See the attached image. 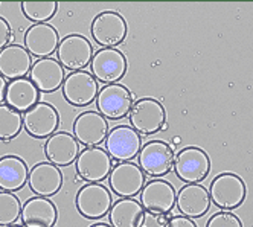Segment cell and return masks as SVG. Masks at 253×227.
I'll list each match as a JSON object with an SVG mask.
<instances>
[{
  "instance_id": "cell-1",
  "label": "cell",
  "mask_w": 253,
  "mask_h": 227,
  "mask_svg": "<svg viewBox=\"0 0 253 227\" xmlns=\"http://www.w3.org/2000/svg\"><path fill=\"white\" fill-rule=\"evenodd\" d=\"M77 174L81 180L87 183H101L104 182L113 169V159L107 150L99 147H87L81 150L75 162Z\"/></svg>"
},
{
  "instance_id": "cell-2",
  "label": "cell",
  "mask_w": 253,
  "mask_h": 227,
  "mask_svg": "<svg viewBox=\"0 0 253 227\" xmlns=\"http://www.w3.org/2000/svg\"><path fill=\"white\" fill-rule=\"evenodd\" d=\"M211 203L223 211H233L243 204L246 198V185L235 174H220L209 188Z\"/></svg>"
},
{
  "instance_id": "cell-3",
  "label": "cell",
  "mask_w": 253,
  "mask_h": 227,
  "mask_svg": "<svg viewBox=\"0 0 253 227\" xmlns=\"http://www.w3.org/2000/svg\"><path fill=\"white\" fill-rule=\"evenodd\" d=\"M113 204L112 194L101 183H87L77 194L75 206L78 212L87 220L104 218Z\"/></svg>"
},
{
  "instance_id": "cell-4",
  "label": "cell",
  "mask_w": 253,
  "mask_h": 227,
  "mask_svg": "<svg viewBox=\"0 0 253 227\" xmlns=\"http://www.w3.org/2000/svg\"><path fill=\"white\" fill-rule=\"evenodd\" d=\"M174 172L185 183H200L211 171L209 155L200 148H185L174 157Z\"/></svg>"
},
{
  "instance_id": "cell-5",
  "label": "cell",
  "mask_w": 253,
  "mask_h": 227,
  "mask_svg": "<svg viewBox=\"0 0 253 227\" xmlns=\"http://www.w3.org/2000/svg\"><path fill=\"white\" fill-rule=\"evenodd\" d=\"M131 127L140 134H154L167 128V112L156 99H140L133 104L128 113Z\"/></svg>"
},
{
  "instance_id": "cell-6",
  "label": "cell",
  "mask_w": 253,
  "mask_h": 227,
  "mask_svg": "<svg viewBox=\"0 0 253 227\" xmlns=\"http://www.w3.org/2000/svg\"><path fill=\"white\" fill-rule=\"evenodd\" d=\"M174 150L164 141H151L139 151V166L145 176L159 179L172 169Z\"/></svg>"
},
{
  "instance_id": "cell-7",
  "label": "cell",
  "mask_w": 253,
  "mask_h": 227,
  "mask_svg": "<svg viewBox=\"0 0 253 227\" xmlns=\"http://www.w3.org/2000/svg\"><path fill=\"white\" fill-rule=\"evenodd\" d=\"M126 31H128V26L124 17L113 11L98 14L90 26L92 37L99 46L113 49L124 43L126 38Z\"/></svg>"
},
{
  "instance_id": "cell-8",
  "label": "cell",
  "mask_w": 253,
  "mask_h": 227,
  "mask_svg": "<svg viewBox=\"0 0 253 227\" xmlns=\"http://www.w3.org/2000/svg\"><path fill=\"white\" fill-rule=\"evenodd\" d=\"M93 55V46L90 44L85 37L78 36V34H72V36L64 37L60 41L57 50L58 61L70 72H78L90 66Z\"/></svg>"
},
{
  "instance_id": "cell-9",
  "label": "cell",
  "mask_w": 253,
  "mask_h": 227,
  "mask_svg": "<svg viewBox=\"0 0 253 227\" xmlns=\"http://www.w3.org/2000/svg\"><path fill=\"white\" fill-rule=\"evenodd\" d=\"M90 71L95 79L104 84H116L126 74V58L113 47H102L93 55Z\"/></svg>"
},
{
  "instance_id": "cell-10",
  "label": "cell",
  "mask_w": 253,
  "mask_h": 227,
  "mask_svg": "<svg viewBox=\"0 0 253 227\" xmlns=\"http://www.w3.org/2000/svg\"><path fill=\"white\" fill-rule=\"evenodd\" d=\"M98 93H99L98 82L90 72L85 71L72 72L64 79L63 96L69 104L75 107L90 106L98 98Z\"/></svg>"
},
{
  "instance_id": "cell-11",
  "label": "cell",
  "mask_w": 253,
  "mask_h": 227,
  "mask_svg": "<svg viewBox=\"0 0 253 227\" xmlns=\"http://www.w3.org/2000/svg\"><path fill=\"white\" fill-rule=\"evenodd\" d=\"M140 136L128 125H118L108 131L105 139V150L116 162L133 160L140 151Z\"/></svg>"
},
{
  "instance_id": "cell-12",
  "label": "cell",
  "mask_w": 253,
  "mask_h": 227,
  "mask_svg": "<svg viewBox=\"0 0 253 227\" xmlns=\"http://www.w3.org/2000/svg\"><path fill=\"white\" fill-rule=\"evenodd\" d=\"M133 95L121 84H108L99 90L96 106L101 114L110 120L125 117L133 107Z\"/></svg>"
},
{
  "instance_id": "cell-13",
  "label": "cell",
  "mask_w": 253,
  "mask_h": 227,
  "mask_svg": "<svg viewBox=\"0 0 253 227\" xmlns=\"http://www.w3.org/2000/svg\"><path fill=\"white\" fill-rule=\"evenodd\" d=\"M110 188L118 197H134L145 185V172L137 163L119 162L108 176Z\"/></svg>"
},
{
  "instance_id": "cell-14",
  "label": "cell",
  "mask_w": 253,
  "mask_h": 227,
  "mask_svg": "<svg viewBox=\"0 0 253 227\" xmlns=\"http://www.w3.org/2000/svg\"><path fill=\"white\" fill-rule=\"evenodd\" d=\"M175 189L165 180H151L140 190V203L148 214L168 215L175 206Z\"/></svg>"
},
{
  "instance_id": "cell-15",
  "label": "cell",
  "mask_w": 253,
  "mask_h": 227,
  "mask_svg": "<svg viewBox=\"0 0 253 227\" xmlns=\"http://www.w3.org/2000/svg\"><path fill=\"white\" fill-rule=\"evenodd\" d=\"M23 125L29 136L35 139H46L55 134L60 125V114L47 102H39L23 114Z\"/></svg>"
},
{
  "instance_id": "cell-16",
  "label": "cell",
  "mask_w": 253,
  "mask_h": 227,
  "mask_svg": "<svg viewBox=\"0 0 253 227\" xmlns=\"http://www.w3.org/2000/svg\"><path fill=\"white\" fill-rule=\"evenodd\" d=\"M108 134V120L98 112H84L74 120V136L84 147L101 145Z\"/></svg>"
},
{
  "instance_id": "cell-17",
  "label": "cell",
  "mask_w": 253,
  "mask_h": 227,
  "mask_svg": "<svg viewBox=\"0 0 253 227\" xmlns=\"http://www.w3.org/2000/svg\"><path fill=\"white\" fill-rule=\"evenodd\" d=\"M25 47L32 57L50 58L52 54H55L60 46V36L58 31L52 25L42 23V25H32L25 32Z\"/></svg>"
},
{
  "instance_id": "cell-18",
  "label": "cell",
  "mask_w": 253,
  "mask_h": 227,
  "mask_svg": "<svg viewBox=\"0 0 253 227\" xmlns=\"http://www.w3.org/2000/svg\"><path fill=\"white\" fill-rule=\"evenodd\" d=\"M28 183L35 195L53 197L63 186V174L52 162H40L29 171Z\"/></svg>"
},
{
  "instance_id": "cell-19",
  "label": "cell",
  "mask_w": 253,
  "mask_h": 227,
  "mask_svg": "<svg viewBox=\"0 0 253 227\" xmlns=\"http://www.w3.org/2000/svg\"><path fill=\"white\" fill-rule=\"evenodd\" d=\"M81 152L80 142L69 133H55L44 144V155L49 162L57 166H69L75 163Z\"/></svg>"
},
{
  "instance_id": "cell-20",
  "label": "cell",
  "mask_w": 253,
  "mask_h": 227,
  "mask_svg": "<svg viewBox=\"0 0 253 227\" xmlns=\"http://www.w3.org/2000/svg\"><path fill=\"white\" fill-rule=\"evenodd\" d=\"M31 81L42 93H53L63 87L66 74L61 63L55 58H42L34 63L31 69Z\"/></svg>"
},
{
  "instance_id": "cell-21",
  "label": "cell",
  "mask_w": 253,
  "mask_h": 227,
  "mask_svg": "<svg viewBox=\"0 0 253 227\" xmlns=\"http://www.w3.org/2000/svg\"><path fill=\"white\" fill-rule=\"evenodd\" d=\"M175 204L178 212L189 218H200L206 215L211 209L209 190L198 183H186L178 190Z\"/></svg>"
},
{
  "instance_id": "cell-22",
  "label": "cell",
  "mask_w": 253,
  "mask_h": 227,
  "mask_svg": "<svg viewBox=\"0 0 253 227\" xmlns=\"http://www.w3.org/2000/svg\"><path fill=\"white\" fill-rule=\"evenodd\" d=\"M32 55L19 44H9L0 50V76L5 79L25 78L31 74Z\"/></svg>"
},
{
  "instance_id": "cell-23",
  "label": "cell",
  "mask_w": 253,
  "mask_h": 227,
  "mask_svg": "<svg viewBox=\"0 0 253 227\" xmlns=\"http://www.w3.org/2000/svg\"><path fill=\"white\" fill-rule=\"evenodd\" d=\"M6 106L11 109L26 113L40 102V90L37 89L31 78H17L8 82L6 89Z\"/></svg>"
},
{
  "instance_id": "cell-24",
  "label": "cell",
  "mask_w": 253,
  "mask_h": 227,
  "mask_svg": "<svg viewBox=\"0 0 253 227\" xmlns=\"http://www.w3.org/2000/svg\"><path fill=\"white\" fill-rule=\"evenodd\" d=\"M57 223V207L49 197H32L22 209V224L26 227H52Z\"/></svg>"
},
{
  "instance_id": "cell-25",
  "label": "cell",
  "mask_w": 253,
  "mask_h": 227,
  "mask_svg": "<svg viewBox=\"0 0 253 227\" xmlns=\"http://www.w3.org/2000/svg\"><path fill=\"white\" fill-rule=\"evenodd\" d=\"M110 226L113 227H142L145 209L133 197H121L110 207Z\"/></svg>"
},
{
  "instance_id": "cell-26",
  "label": "cell",
  "mask_w": 253,
  "mask_h": 227,
  "mask_svg": "<svg viewBox=\"0 0 253 227\" xmlns=\"http://www.w3.org/2000/svg\"><path fill=\"white\" fill-rule=\"evenodd\" d=\"M29 169L26 163L15 155H5L0 159V188L2 190H20L28 183Z\"/></svg>"
},
{
  "instance_id": "cell-27",
  "label": "cell",
  "mask_w": 253,
  "mask_h": 227,
  "mask_svg": "<svg viewBox=\"0 0 253 227\" xmlns=\"http://www.w3.org/2000/svg\"><path fill=\"white\" fill-rule=\"evenodd\" d=\"M22 127H25L22 113L5 104H0V139L3 142L11 141L20 134Z\"/></svg>"
},
{
  "instance_id": "cell-28",
  "label": "cell",
  "mask_w": 253,
  "mask_h": 227,
  "mask_svg": "<svg viewBox=\"0 0 253 227\" xmlns=\"http://www.w3.org/2000/svg\"><path fill=\"white\" fill-rule=\"evenodd\" d=\"M58 9L57 2H22V11L28 20L35 25L47 23Z\"/></svg>"
},
{
  "instance_id": "cell-29",
  "label": "cell",
  "mask_w": 253,
  "mask_h": 227,
  "mask_svg": "<svg viewBox=\"0 0 253 227\" xmlns=\"http://www.w3.org/2000/svg\"><path fill=\"white\" fill-rule=\"evenodd\" d=\"M22 204L12 192H0V226H14L17 220L22 218Z\"/></svg>"
},
{
  "instance_id": "cell-30",
  "label": "cell",
  "mask_w": 253,
  "mask_h": 227,
  "mask_svg": "<svg viewBox=\"0 0 253 227\" xmlns=\"http://www.w3.org/2000/svg\"><path fill=\"white\" fill-rule=\"evenodd\" d=\"M241 221L237 215L230 212H220L209 218L206 227H241Z\"/></svg>"
},
{
  "instance_id": "cell-31",
  "label": "cell",
  "mask_w": 253,
  "mask_h": 227,
  "mask_svg": "<svg viewBox=\"0 0 253 227\" xmlns=\"http://www.w3.org/2000/svg\"><path fill=\"white\" fill-rule=\"evenodd\" d=\"M168 221L165 220V215H156V214H148L143 218L142 227H165Z\"/></svg>"
},
{
  "instance_id": "cell-32",
  "label": "cell",
  "mask_w": 253,
  "mask_h": 227,
  "mask_svg": "<svg viewBox=\"0 0 253 227\" xmlns=\"http://www.w3.org/2000/svg\"><path fill=\"white\" fill-rule=\"evenodd\" d=\"M9 41H11V28L3 17H0V46H2V49L6 47Z\"/></svg>"
},
{
  "instance_id": "cell-33",
  "label": "cell",
  "mask_w": 253,
  "mask_h": 227,
  "mask_svg": "<svg viewBox=\"0 0 253 227\" xmlns=\"http://www.w3.org/2000/svg\"><path fill=\"white\" fill-rule=\"evenodd\" d=\"M168 227H195L197 224L189 218V217H172L168 224Z\"/></svg>"
},
{
  "instance_id": "cell-34",
  "label": "cell",
  "mask_w": 253,
  "mask_h": 227,
  "mask_svg": "<svg viewBox=\"0 0 253 227\" xmlns=\"http://www.w3.org/2000/svg\"><path fill=\"white\" fill-rule=\"evenodd\" d=\"M6 89H8V84L5 82V78H3V76H0V104H5Z\"/></svg>"
},
{
  "instance_id": "cell-35",
  "label": "cell",
  "mask_w": 253,
  "mask_h": 227,
  "mask_svg": "<svg viewBox=\"0 0 253 227\" xmlns=\"http://www.w3.org/2000/svg\"><path fill=\"white\" fill-rule=\"evenodd\" d=\"M92 227H110V224H105V223H95V224H92Z\"/></svg>"
},
{
  "instance_id": "cell-36",
  "label": "cell",
  "mask_w": 253,
  "mask_h": 227,
  "mask_svg": "<svg viewBox=\"0 0 253 227\" xmlns=\"http://www.w3.org/2000/svg\"><path fill=\"white\" fill-rule=\"evenodd\" d=\"M172 142H174V145H178L180 142H182V139H180V137H174V139H172Z\"/></svg>"
}]
</instances>
